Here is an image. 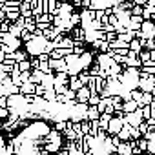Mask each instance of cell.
<instances>
[{"label": "cell", "mask_w": 155, "mask_h": 155, "mask_svg": "<svg viewBox=\"0 0 155 155\" xmlns=\"http://www.w3.org/2000/svg\"><path fill=\"white\" fill-rule=\"evenodd\" d=\"M139 31L144 35V38H153V33H155L153 22H151V20H142V24H140V29H139Z\"/></svg>", "instance_id": "obj_1"}, {"label": "cell", "mask_w": 155, "mask_h": 155, "mask_svg": "<svg viewBox=\"0 0 155 155\" xmlns=\"http://www.w3.org/2000/svg\"><path fill=\"white\" fill-rule=\"evenodd\" d=\"M122 128V120L117 119V117H111L110 122H108V128H106V133L108 135H117V131Z\"/></svg>", "instance_id": "obj_2"}, {"label": "cell", "mask_w": 155, "mask_h": 155, "mask_svg": "<svg viewBox=\"0 0 155 155\" xmlns=\"http://www.w3.org/2000/svg\"><path fill=\"white\" fill-rule=\"evenodd\" d=\"M90 95H91V91H90L86 86H82L81 90H77V91H75V101L79 102V104H86V101H88Z\"/></svg>", "instance_id": "obj_3"}, {"label": "cell", "mask_w": 155, "mask_h": 155, "mask_svg": "<svg viewBox=\"0 0 155 155\" xmlns=\"http://www.w3.org/2000/svg\"><path fill=\"white\" fill-rule=\"evenodd\" d=\"M8 57H11L15 62H22V60H28V53H26V49H24V51H22V49H17V51L9 53Z\"/></svg>", "instance_id": "obj_4"}, {"label": "cell", "mask_w": 155, "mask_h": 155, "mask_svg": "<svg viewBox=\"0 0 155 155\" xmlns=\"http://www.w3.org/2000/svg\"><path fill=\"white\" fill-rule=\"evenodd\" d=\"M97 64L101 66V68H108L110 64H111V58L108 57V53H101V55H97Z\"/></svg>", "instance_id": "obj_5"}, {"label": "cell", "mask_w": 155, "mask_h": 155, "mask_svg": "<svg viewBox=\"0 0 155 155\" xmlns=\"http://www.w3.org/2000/svg\"><path fill=\"white\" fill-rule=\"evenodd\" d=\"M137 108H139V104H137L135 101H126V102H122V113H133Z\"/></svg>", "instance_id": "obj_6"}, {"label": "cell", "mask_w": 155, "mask_h": 155, "mask_svg": "<svg viewBox=\"0 0 155 155\" xmlns=\"http://www.w3.org/2000/svg\"><path fill=\"white\" fill-rule=\"evenodd\" d=\"M4 15H6V20L8 22H15L18 17H20V13H18V9H9V11H4Z\"/></svg>", "instance_id": "obj_7"}, {"label": "cell", "mask_w": 155, "mask_h": 155, "mask_svg": "<svg viewBox=\"0 0 155 155\" xmlns=\"http://www.w3.org/2000/svg\"><path fill=\"white\" fill-rule=\"evenodd\" d=\"M35 28H37V26H35V18H33V17H29V18L24 20V28H22V29H26L28 33H33Z\"/></svg>", "instance_id": "obj_8"}, {"label": "cell", "mask_w": 155, "mask_h": 155, "mask_svg": "<svg viewBox=\"0 0 155 155\" xmlns=\"http://www.w3.org/2000/svg\"><path fill=\"white\" fill-rule=\"evenodd\" d=\"M17 69L22 73V71H31V64L29 60H22V62H17Z\"/></svg>", "instance_id": "obj_9"}, {"label": "cell", "mask_w": 155, "mask_h": 155, "mask_svg": "<svg viewBox=\"0 0 155 155\" xmlns=\"http://www.w3.org/2000/svg\"><path fill=\"white\" fill-rule=\"evenodd\" d=\"M99 101H101V97H99V93H91V95L88 97V101H86V104H88V106H97V104H99Z\"/></svg>", "instance_id": "obj_10"}, {"label": "cell", "mask_w": 155, "mask_h": 155, "mask_svg": "<svg viewBox=\"0 0 155 155\" xmlns=\"http://www.w3.org/2000/svg\"><path fill=\"white\" fill-rule=\"evenodd\" d=\"M62 133H64V137H68V140H71V142H73V140H77V133H75L71 128H66Z\"/></svg>", "instance_id": "obj_11"}, {"label": "cell", "mask_w": 155, "mask_h": 155, "mask_svg": "<svg viewBox=\"0 0 155 155\" xmlns=\"http://www.w3.org/2000/svg\"><path fill=\"white\" fill-rule=\"evenodd\" d=\"M111 60H113L115 64H124V60H126V55H117V53H113Z\"/></svg>", "instance_id": "obj_12"}, {"label": "cell", "mask_w": 155, "mask_h": 155, "mask_svg": "<svg viewBox=\"0 0 155 155\" xmlns=\"http://www.w3.org/2000/svg\"><path fill=\"white\" fill-rule=\"evenodd\" d=\"M37 97H42L44 93H46V88L42 86V84H35V91H33Z\"/></svg>", "instance_id": "obj_13"}, {"label": "cell", "mask_w": 155, "mask_h": 155, "mask_svg": "<svg viewBox=\"0 0 155 155\" xmlns=\"http://www.w3.org/2000/svg\"><path fill=\"white\" fill-rule=\"evenodd\" d=\"M99 49H101V53H108V51H110V44H108L106 40H101V44H99Z\"/></svg>", "instance_id": "obj_14"}, {"label": "cell", "mask_w": 155, "mask_h": 155, "mask_svg": "<svg viewBox=\"0 0 155 155\" xmlns=\"http://www.w3.org/2000/svg\"><path fill=\"white\" fill-rule=\"evenodd\" d=\"M29 77H31V71H22L20 73V82H28Z\"/></svg>", "instance_id": "obj_15"}, {"label": "cell", "mask_w": 155, "mask_h": 155, "mask_svg": "<svg viewBox=\"0 0 155 155\" xmlns=\"http://www.w3.org/2000/svg\"><path fill=\"white\" fill-rule=\"evenodd\" d=\"M79 6H82L84 9H90V8H91V0H81Z\"/></svg>", "instance_id": "obj_16"}, {"label": "cell", "mask_w": 155, "mask_h": 155, "mask_svg": "<svg viewBox=\"0 0 155 155\" xmlns=\"http://www.w3.org/2000/svg\"><path fill=\"white\" fill-rule=\"evenodd\" d=\"M8 117V110L6 108H0V119H6Z\"/></svg>", "instance_id": "obj_17"}, {"label": "cell", "mask_w": 155, "mask_h": 155, "mask_svg": "<svg viewBox=\"0 0 155 155\" xmlns=\"http://www.w3.org/2000/svg\"><path fill=\"white\" fill-rule=\"evenodd\" d=\"M57 155H68V150H58Z\"/></svg>", "instance_id": "obj_18"}, {"label": "cell", "mask_w": 155, "mask_h": 155, "mask_svg": "<svg viewBox=\"0 0 155 155\" xmlns=\"http://www.w3.org/2000/svg\"><path fill=\"white\" fill-rule=\"evenodd\" d=\"M8 2H9V0H0V4H2V6H4V4H8Z\"/></svg>", "instance_id": "obj_19"}]
</instances>
